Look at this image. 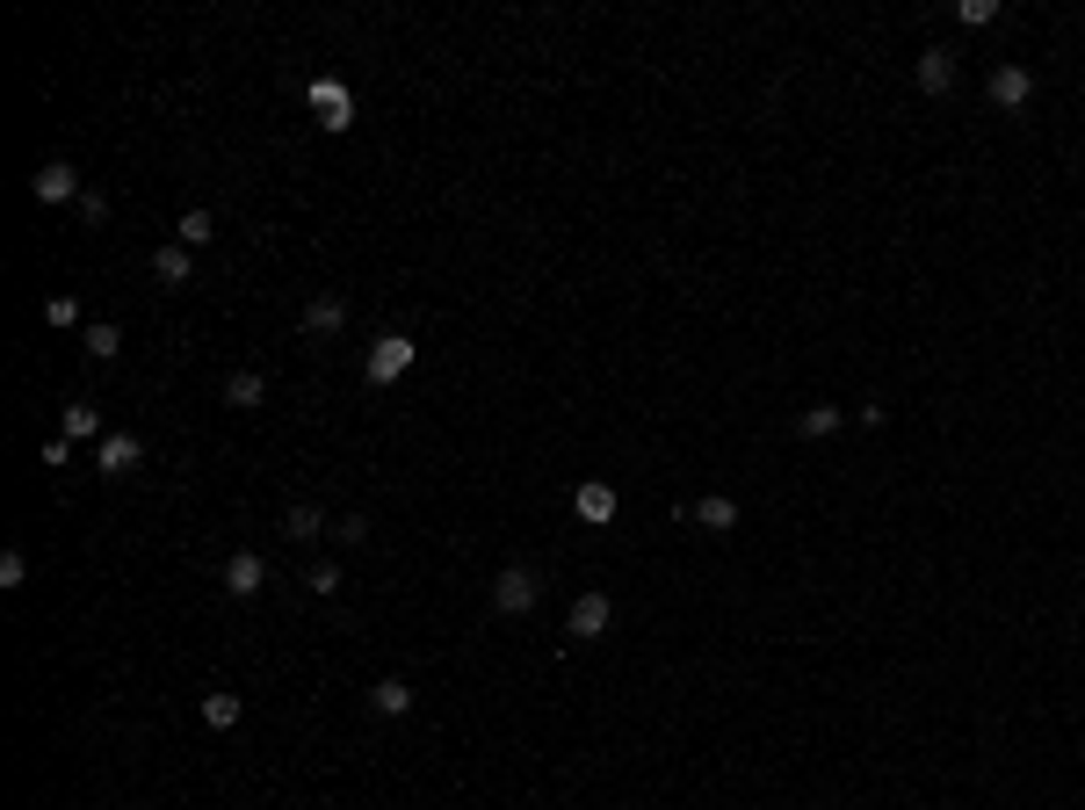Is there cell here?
Returning <instances> with one entry per match:
<instances>
[{"label": "cell", "instance_id": "1", "mask_svg": "<svg viewBox=\"0 0 1085 810\" xmlns=\"http://www.w3.org/2000/svg\"><path fill=\"white\" fill-rule=\"evenodd\" d=\"M413 363H420L413 333H377V341H369V355H362V377H369V384H398Z\"/></svg>", "mask_w": 1085, "mask_h": 810}, {"label": "cell", "instance_id": "2", "mask_svg": "<svg viewBox=\"0 0 1085 810\" xmlns=\"http://www.w3.org/2000/svg\"><path fill=\"white\" fill-rule=\"evenodd\" d=\"M535 601H543V579H535V565H507L500 579H492V608H500L507 622L535 615Z\"/></svg>", "mask_w": 1085, "mask_h": 810}, {"label": "cell", "instance_id": "3", "mask_svg": "<svg viewBox=\"0 0 1085 810\" xmlns=\"http://www.w3.org/2000/svg\"><path fill=\"white\" fill-rule=\"evenodd\" d=\"M311 116L326 123L333 138H341V131H355V95H347V80L319 73V80H311Z\"/></svg>", "mask_w": 1085, "mask_h": 810}, {"label": "cell", "instance_id": "4", "mask_svg": "<svg viewBox=\"0 0 1085 810\" xmlns=\"http://www.w3.org/2000/svg\"><path fill=\"white\" fill-rule=\"evenodd\" d=\"M80 167H73V159H44V167L30 174V196L36 203H80Z\"/></svg>", "mask_w": 1085, "mask_h": 810}, {"label": "cell", "instance_id": "5", "mask_svg": "<svg viewBox=\"0 0 1085 810\" xmlns=\"http://www.w3.org/2000/svg\"><path fill=\"white\" fill-rule=\"evenodd\" d=\"M218 587L232 593V601H254V593L268 587V557H261V551H232V557H224V572H218Z\"/></svg>", "mask_w": 1085, "mask_h": 810}, {"label": "cell", "instance_id": "6", "mask_svg": "<svg viewBox=\"0 0 1085 810\" xmlns=\"http://www.w3.org/2000/svg\"><path fill=\"white\" fill-rule=\"evenodd\" d=\"M608 622H616V601H608V593H579L572 615H565V637L594 644V637H608Z\"/></svg>", "mask_w": 1085, "mask_h": 810}, {"label": "cell", "instance_id": "7", "mask_svg": "<svg viewBox=\"0 0 1085 810\" xmlns=\"http://www.w3.org/2000/svg\"><path fill=\"white\" fill-rule=\"evenodd\" d=\"M95 464H102V478H131V470L145 464V448H139V434H123V428H109L102 442H95Z\"/></svg>", "mask_w": 1085, "mask_h": 810}, {"label": "cell", "instance_id": "8", "mask_svg": "<svg viewBox=\"0 0 1085 810\" xmlns=\"http://www.w3.org/2000/svg\"><path fill=\"white\" fill-rule=\"evenodd\" d=\"M984 95H992L999 109H1028V95H1034V73L1006 58V66H992V80H984Z\"/></svg>", "mask_w": 1085, "mask_h": 810}, {"label": "cell", "instance_id": "9", "mask_svg": "<svg viewBox=\"0 0 1085 810\" xmlns=\"http://www.w3.org/2000/svg\"><path fill=\"white\" fill-rule=\"evenodd\" d=\"M616 485H601V478H586L579 485V492H572V514H579L586 521V529H608V521H616Z\"/></svg>", "mask_w": 1085, "mask_h": 810}, {"label": "cell", "instance_id": "10", "mask_svg": "<svg viewBox=\"0 0 1085 810\" xmlns=\"http://www.w3.org/2000/svg\"><path fill=\"white\" fill-rule=\"evenodd\" d=\"M912 80H919V95H948V87H955V52H948V44H927Z\"/></svg>", "mask_w": 1085, "mask_h": 810}, {"label": "cell", "instance_id": "11", "mask_svg": "<svg viewBox=\"0 0 1085 810\" xmlns=\"http://www.w3.org/2000/svg\"><path fill=\"white\" fill-rule=\"evenodd\" d=\"M680 521H695V529H709V535H731V529H739V500H723V492H709V500L680 507Z\"/></svg>", "mask_w": 1085, "mask_h": 810}, {"label": "cell", "instance_id": "12", "mask_svg": "<svg viewBox=\"0 0 1085 810\" xmlns=\"http://www.w3.org/2000/svg\"><path fill=\"white\" fill-rule=\"evenodd\" d=\"M326 529H333V514H326L319 500H297L290 514H283V535H290V543H319Z\"/></svg>", "mask_w": 1085, "mask_h": 810}, {"label": "cell", "instance_id": "13", "mask_svg": "<svg viewBox=\"0 0 1085 810\" xmlns=\"http://www.w3.org/2000/svg\"><path fill=\"white\" fill-rule=\"evenodd\" d=\"M196 717H203V724H210V731H240V717H246V702H240V695H232V688H210V695H203V702H196Z\"/></svg>", "mask_w": 1085, "mask_h": 810}, {"label": "cell", "instance_id": "14", "mask_svg": "<svg viewBox=\"0 0 1085 810\" xmlns=\"http://www.w3.org/2000/svg\"><path fill=\"white\" fill-rule=\"evenodd\" d=\"M347 326V304L333 290H319V297H305V333H341Z\"/></svg>", "mask_w": 1085, "mask_h": 810}, {"label": "cell", "instance_id": "15", "mask_svg": "<svg viewBox=\"0 0 1085 810\" xmlns=\"http://www.w3.org/2000/svg\"><path fill=\"white\" fill-rule=\"evenodd\" d=\"M846 428V406H804V413H796V434H804V442H826V434H840Z\"/></svg>", "mask_w": 1085, "mask_h": 810}, {"label": "cell", "instance_id": "16", "mask_svg": "<svg viewBox=\"0 0 1085 810\" xmlns=\"http://www.w3.org/2000/svg\"><path fill=\"white\" fill-rule=\"evenodd\" d=\"M58 434L66 442H102V413L95 406H58Z\"/></svg>", "mask_w": 1085, "mask_h": 810}, {"label": "cell", "instance_id": "17", "mask_svg": "<svg viewBox=\"0 0 1085 810\" xmlns=\"http://www.w3.org/2000/svg\"><path fill=\"white\" fill-rule=\"evenodd\" d=\"M80 347L95 355V363H117V355H123V326H109V319H87Z\"/></svg>", "mask_w": 1085, "mask_h": 810}, {"label": "cell", "instance_id": "18", "mask_svg": "<svg viewBox=\"0 0 1085 810\" xmlns=\"http://www.w3.org/2000/svg\"><path fill=\"white\" fill-rule=\"evenodd\" d=\"M261 398H268V377H261V369H232V377H224V406H261Z\"/></svg>", "mask_w": 1085, "mask_h": 810}, {"label": "cell", "instance_id": "19", "mask_svg": "<svg viewBox=\"0 0 1085 810\" xmlns=\"http://www.w3.org/2000/svg\"><path fill=\"white\" fill-rule=\"evenodd\" d=\"M189 276H196L189 246H153V282H189Z\"/></svg>", "mask_w": 1085, "mask_h": 810}, {"label": "cell", "instance_id": "20", "mask_svg": "<svg viewBox=\"0 0 1085 810\" xmlns=\"http://www.w3.org/2000/svg\"><path fill=\"white\" fill-rule=\"evenodd\" d=\"M210 240H218V218H210V210H181V224H174V246H189V254H196V246H210Z\"/></svg>", "mask_w": 1085, "mask_h": 810}, {"label": "cell", "instance_id": "21", "mask_svg": "<svg viewBox=\"0 0 1085 810\" xmlns=\"http://www.w3.org/2000/svg\"><path fill=\"white\" fill-rule=\"evenodd\" d=\"M369 709H377V717H406V709H413V688H406V680H377V688H369Z\"/></svg>", "mask_w": 1085, "mask_h": 810}, {"label": "cell", "instance_id": "22", "mask_svg": "<svg viewBox=\"0 0 1085 810\" xmlns=\"http://www.w3.org/2000/svg\"><path fill=\"white\" fill-rule=\"evenodd\" d=\"M305 593H319V601H333V593H341V565H333V557H319V565H305Z\"/></svg>", "mask_w": 1085, "mask_h": 810}, {"label": "cell", "instance_id": "23", "mask_svg": "<svg viewBox=\"0 0 1085 810\" xmlns=\"http://www.w3.org/2000/svg\"><path fill=\"white\" fill-rule=\"evenodd\" d=\"M44 319H52V326H58V333H87V319H80V304H73V297H66V290H58V297H44Z\"/></svg>", "mask_w": 1085, "mask_h": 810}, {"label": "cell", "instance_id": "24", "mask_svg": "<svg viewBox=\"0 0 1085 810\" xmlns=\"http://www.w3.org/2000/svg\"><path fill=\"white\" fill-rule=\"evenodd\" d=\"M30 587V557L22 551H0V593H22Z\"/></svg>", "mask_w": 1085, "mask_h": 810}, {"label": "cell", "instance_id": "25", "mask_svg": "<svg viewBox=\"0 0 1085 810\" xmlns=\"http://www.w3.org/2000/svg\"><path fill=\"white\" fill-rule=\"evenodd\" d=\"M955 22H963V30H984V22H999V0H955Z\"/></svg>", "mask_w": 1085, "mask_h": 810}, {"label": "cell", "instance_id": "26", "mask_svg": "<svg viewBox=\"0 0 1085 810\" xmlns=\"http://www.w3.org/2000/svg\"><path fill=\"white\" fill-rule=\"evenodd\" d=\"M333 535H341V543H369V514H341Z\"/></svg>", "mask_w": 1085, "mask_h": 810}, {"label": "cell", "instance_id": "27", "mask_svg": "<svg viewBox=\"0 0 1085 810\" xmlns=\"http://www.w3.org/2000/svg\"><path fill=\"white\" fill-rule=\"evenodd\" d=\"M73 210H80L87 224H102V218H109V196H102V189H80V203H73Z\"/></svg>", "mask_w": 1085, "mask_h": 810}]
</instances>
